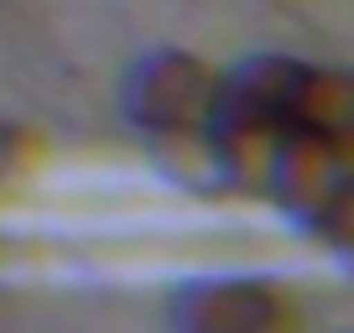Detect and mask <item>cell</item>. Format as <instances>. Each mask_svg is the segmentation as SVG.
<instances>
[{"mask_svg":"<svg viewBox=\"0 0 354 333\" xmlns=\"http://www.w3.org/2000/svg\"><path fill=\"white\" fill-rule=\"evenodd\" d=\"M172 333H297L302 312L271 276H198L167 302Z\"/></svg>","mask_w":354,"mask_h":333,"instance_id":"3957f363","label":"cell"},{"mask_svg":"<svg viewBox=\"0 0 354 333\" xmlns=\"http://www.w3.org/2000/svg\"><path fill=\"white\" fill-rule=\"evenodd\" d=\"M219 99H224V68L203 63L198 53H183V47L141 53L120 78V115L151 146L203 135L219 115Z\"/></svg>","mask_w":354,"mask_h":333,"instance_id":"7a4b0ae2","label":"cell"},{"mask_svg":"<svg viewBox=\"0 0 354 333\" xmlns=\"http://www.w3.org/2000/svg\"><path fill=\"white\" fill-rule=\"evenodd\" d=\"M266 198L354 271V156L349 151L292 131L281 141L277 162H271Z\"/></svg>","mask_w":354,"mask_h":333,"instance_id":"6da1fadb","label":"cell"}]
</instances>
